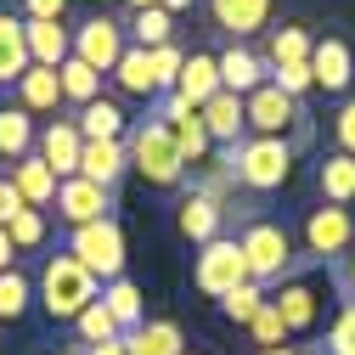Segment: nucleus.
I'll list each match as a JSON object with an SVG mask.
<instances>
[{"instance_id": "nucleus-1", "label": "nucleus", "mask_w": 355, "mask_h": 355, "mask_svg": "<svg viewBox=\"0 0 355 355\" xmlns=\"http://www.w3.org/2000/svg\"><path fill=\"white\" fill-rule=\"evenodd\" d=\"M220 158H226L232 181L248 192H277L293 175V141L288 136H243L237 147H220Z\"/></svg>"}, {"instance_id": "nucleus-2", "label": "nucleus", "mask_w": 355, "mask_h": 355, "mask_svg": "<svg viewBox=\"0 0 355 355\" xmlns=\"http://www.w3.org/2000/svg\"><path fill=\"white\" fill-rule=\"evenodd\" d=\"M237 248H243V265H248V282H259V288H277L299 271L293 232L277 226V220H248L237 232Z\"/></svg>"}, {"instance_id": "nucleus-3", "label": "nucleus", "mask_w": 355, "mask_h": 355, "mask_svg": "<svg viewBox=\"0 0 355 355\" xmlns=\"http://www.w3.org/2000/svg\"><path fill=\"white\" fill-rule=\"evenodd\" d=\"M124 158H130V169H136L147 187H181V175H187L181 153H175V136L164 130V119H136L130 124Z\"/></svg>"}, {"instance_id": "nucleus-4", "label": "nucleus", "mask_w": 355, "mask_h": 355, "mask_svg": "<svg viewBox=\"0 0 355 355\" xmlns=\"http://www.w3.org/2000/svg\"><path fill=\"white\" fill-rule=\"evenodd\" d=\"M96 293H102V282L85 271V265H79L68 248L51 254V259H46V271H40V304H46V316H51V322H73Z\"/></svg>"}, {"instance_id": "nucleus-5", "label": "nucleus", "mask_w": 355, "mask_h": 355, "mask_svg": "<svg viewBox=\"0 0 355 355\" xmlns=\"http://www.w3.org/2000/svg\"><path fill=\"white\" fill-rule=\"evenodd\" d=\"M68 254L91 271L96 282H113V277H124V226L107 214V220H91V226H73L68 232Z\"/></svg>"}, {"instance_id": "nucleus-6", "label": "nucleus", "mask_w": 355, "mask_h": 355, "mask_svg": "<svg viewBox=\"0 0 355 355\" xmlns=\"http://www.w3.org/2000/svg\"><path fill=\"white\" fill-rule=\"evenodd\" d=\"M299 237H304V259H310V265L344 259L349 243H355V209H344V203H322V209H310Z\"/></svg>"}, {"instance_id": "nucleus-7", "label": "nucleus", "mask_w": 355, "mask_h": 355, "mask_svg": "<svg viewBox=\"0 0 355 355\" xmlns=\"http://www.w3.org/2000/svg\"><path fill=\"white\" fill-rule=\"evenodd\" d=\"M237 282H248V265H243L237 237H214V243H203L198 259H192V288L209 293V299H226Z\"/></svg>"}, {"instance_id": "nucleus-8", "label": "nucleus", "mask_w": 355, "mask_h": 355, "mask_svg": "<svg viewBox=\"0 0 355 355\" xmlns=\"http://www.w3.org/2000/svg\"><path fill=\"white\" fill-rule=\"evenodd\" d=\"M243 119H248V136H288V130H299L310 113H304V102H293L288 91H277V85L265 79L259 91L243 96Z\"/></svg>"}, {"instance_id": "nucleus-9", "label": "nucleus", "mask_w": 355, "mask_h": 355, "mask_svg": "<svg viewBox=\"0 0 355 355\" xmlns=\"http://www.w3.org/2000/svg\"><path fill=\"white\" fill-rule=\"evenodd\" d=\"M124 46H130V34H124V23H113L107 12H102V17H85V23L73 28V57L91 62L96 73H113V62L124 57Z\"/></svg>"}, {"instance_id": "nucleus-10", "label": "nucleus", "mask_w": 355, "mask_h": 355, "mask_svg": "<svg viewBox=\"0 0 355 355\" xmlns=\"http://www.w3.org/2000/svg\"><path fill=\"white\" fill-rule=\"evenodd\" d=\"M265 299L277 304L288 338H293V333H310V327H316V316H322V282L304 277V271H293L288 282H277V293H265Z\"/></svg>"}, {"instance_id": "nucleus-11", "label": "nucleus", "mask_w": 355, "mask_h": 355, "mask_svg": "<svg viewBox=\"0 0 355 355\" xmlns=\"http://www.w3.org/2000/svg\"><path fill=\"white\" fill-rule=\"evenodd\" d=\"M153 119H164V130L175 136V153H181V164H187V169H192V164H203V158L214 153L209 130H203V113H198V107H187L181 96H164V107H158Z\"/></svg>"}, {"instance_id": "nucleus-12", "label": "nucleus", "mask_w": 355, "mask_h": 355, "mask_svg": "<svg viewBox=\"0 0 355 355\" xmlns=\"http://www.w3.org/2000/svg\"><path fill=\"white\" fill-rule=\"evenodd\" d=\"M57 214L73 226H91V220H107L113 214V187H96L85 181V175H68V181H57Z\"/></svg>"}, {"instance_id": "nucleus-13", "label": "nucleus", "mask_w": 355, "mask_h": 355, "mask_svg": "<svg viewBox=\"0 0 355 355\" xmlns=\"http://www.w3.org/2000/svg\"><path fill=\"white\" fill-rule=\"evenodd\" d=\"M79 147H85V136H79V124H73V119H51V124L34 136V158L46 164L57 181L79 175Z\"/></svg>"}, {"instance_id": "nucleus-14", "label": "nucleus", "mask_w": 355, "mask_h": 355, "mask_svg": "<svg viewBox=\"0 0 355 355\" xmlns=\"http://www.w3.org/2000/svg\"><path fill=\"white\" fill-rule=\"evenodd\" d=\"M175 226H181V237H187V243H198V248H203V243H214V237H226V209L192 187L181 203H175Z\"/></svg>"}, {"instance_id": "nucleus-15", "label": "nucleus", "mask_w": 355, "mask_h": 355, "mask_svg": "<svg viewBox=\"0 0 355 355\" xmlns=\"http://www.w3.org/2000/svg\"><path fill=\"white\" fill-rule=\"evenodd\" d=\"M310 79H316V91H327V96H344L349 91V79H355V57H349V46L344 40H316L310 46Z\"/></svg>"}, {"instance_id": "nucleus-16", "label": "nucleus", "mask_w": 355, "mask_h": 355, "mask_svg": "<svg viewBox=\"0 0 355 355\" xmlns=\"http://www.w3.org/2000/svg\"><path fill=\"white\" fill-rule=\"evenodd\" d=\"M214 68H220V91H232V96H248V91H259L271 79V62L254 57L248 46H226L214 57Z\"/></svg>"}, {"instance_id": "nucleus-17", "label": "nucleus", "mask_w": 355, "mask_h": 355, "mask_svg": "<svg viewBox=\"0 0 355 355\" xmlns=\"http://www.w3.org/2000/svg\"><path fill=\"white\" fill-rule=\"evenodd\" d=\"M209 17L220 34H232V46H243L248 34L271 23V0H209Z\"/></svg>"}, {"instance_id": "nucleus-18", "label": "nucleus", "mask_w": 355, "mask_h": 355, "mask_svg": "<svg viewBox=\"0 0 355 355\" xmlns=\"http://www.w3.org/2000/svg\"><path fill=\"white\" fill-rule=\"evenodd\" d=\"M203 130H209V141L214 147H237L243 136H248V119H243V96H232V91H214L203 107Z\"/></svg>"}, {"instance_id": "nucleus-19", "label": "nucleus", "mask_w": 355, "mask_h": 355, "mask_svg": "<svg viewBox=\"0 0 355 355\" xmlns=\"http://www.w3.org/2000/svg\"><path fill=\"white\" fill-rule=\"evenodd\" d=\"M23 40H28V62H40V68H62L73 57V28L68 23H28L23 17Z\"/></svg>"}, {"instance_id": "nucleus-20", "label": "nucleus", "mask_w": 355, "mask_h": 355, "mask_svg": "<svg viewBox=\"0 0 355 355\" xmlns=\"http://www.w3.org/2000/svg\"><path fill=\"white\" fill-rule=\"evenodd\" d=\"M73 124H79L85 141H124V136H130V119H124V107H119L113 96L85 102V107L73 113Z\"/></svg>"}, {"instance_id": "nucleus-21", "label": "nucleus", "mask_w": 355, "mask_h": 355, "mask_svg": "<svg viewBox=\"0 0 355 355\" xmlns=\"http://www.w3.org/2000/svg\"><path fill=\"white\" fill-rule=\"evenodd\" d=\"M214 91H220V68H214V57H209V51H187L181 79H175V91H169V96H181L187 107H203Z\"/></svg>"}, {"instance_id": "nucleus-22", "label": "nucleus", "mask_w": 355, "mask_h": 355, "mask_svg": "<svg viewBox=\"0 0 355 355\" xmlns=\"http://www.w3.org/2000/svg\"><path fill=\"white\" fill-rule=\"evenodd\" d=\"M17 107H23V113H57V107H62V79H57V68L28 62V73L17 79Z\"/></svg>"}, {"instance_id": "nucleus-23", "label": "nucleus", "mask_w": 355, "mask_h": 355, "mask_svg": "<svg viewBox=\"0 0 355 355\" xmlns=\"http://www.w3.org/2000/svg\"><path fill=\"white\" fill-rule=\"evenodd\" d=\"M130 169L124 158V141H85L79 147V175L85 181H96V187H119V175Z\"/></svg>"}, {"instance_id": "nucleus-24", "label": "nucleus", "mask_w": 355, "mask_h": 355, "mask_svg": "<svg viewBox=\"0 0 355 355\" xmlns=\"http://www.w3.org/2000/svg\"><path fill=\"white\" fill-rule=\"evenodd\" d=\"M124 355H187V338L175 322H141L124 333Z\"/></svg>"}, {"instance_id": "nucleus-25", "label": "nucleus", "mask_w": 355, "mask_h": 355, "mask_svg": "<svg viewBox=\"0 0 355 355\" xmlns=\"http://www.w3.org/2000/svg\"><path fill=\"white\" fill-rule=\"evenodd\" d=\"M34 136H40V124H34V113H23V107H0V164H17V158H28L34 153Z\"/></svg>"}, {"instance_id": "nucleus-26", "label": "nucleus", "mask_w": 355, "mask_h": 355, "mask_svg": "<svg viewBox=\"0 0 355 355\" xmlns=\"http://www.w3.org/2000/svg\"><path fill=\"white\" fill-rule=\"evenodd\" d=\"M6 181H12V187L28 198V209H46V203H57V175H51L46 164H40L34 153L12 164V175H6Z\"/></svg>"}, {"instance_id": "nucleus-27", "label": "nucleus", "mask_w": 355, "mask_h": 355, "mask_svg": "<svg viewBox=\"0 0 355 355\" xmlns=\"http://www.w3.org/2000/svg\"><path fill=\"white\" fill-rule=\"evenodd\" d=\"M113 85H119L124 96H158V79H153V51L124 46V57L113 62Z\"/></svg>"}, {"instance_id": "nucleus-28", "label": "nucleus", "mask_w": 355, "mask_h": 355, "mask_svg": "<svg viewBox=\"0 0 355 355\" xmlns=\"http://www.w3.org/2000/svg\"><path fill=\"white\" fill-rule=\"evenodd\" d=\"M28 73V40H23V17L0 12V85H17Z\"/></svg>"}, {"instance_id": "nucleus-29", "label": "nucleus", "mask_w": 355, "mask_h": 355, "mask_svg": "<svg viewBox=\"0 0 355 355\" xmlns=\"http://www.w3.org/2000/svg\"><path fill=\"white\" fill-rule=\"evenodd\" d=\"M107 310H113V322H119V333H130V327H141L147 316H141V288L130 282V277H113V282H102V293H96Z\"/></svg>"}, {"instance_id": "nucleus-30", "label": "nucleus", "mask_w": 355, "mask_h": 355, "mask_svg": "<svg viewBox=\"0 0 355 355\" xmlns=\"http://www.w3.org/2000/svg\"><path fill=\"white\" fill-rule=\"evenodd\" d=\"M316 187H322V198L327 203H355V158L349 153H333V158H322V169H316Z\"/></svg>"}, {"instance_id": "nucleus-31", "label": "nucleus", "mask_w": 355, "mask_h": 355, "mask_svg": "<svg viewBox=\"0 0 355 355\" xmlns=\"http://www.w3.org/2000/svg\"><path fill=\"white\" fill-rule=\"evenodd\" d=\"M124 34H130V46L153 51V46H169V34H175V17H169L164 6H141L136 17L124 23Z\"/></svg>"}, {"instance_id": "nucleus-32", "label": "nucleus", "mask_w": 355, "mask_h": 355, "mask_svg": "<svg viewBox=\"0 0 355 355\" xmlns=\"http://www.w3.org/2000/svg\"><path fill=\"white\" fill-rule=\"evenodd\" d=\"M57 79H62V102H73V107H85V102L102 96V73H96L91 62H79V57H68V62L57 68Z\"/></svg>"}, {"instance_id": "nucleus-33", "label": "nucleus", "mask_w": 355, "mask_h": 355, "mask_svg": "<svg viewBox=\"0 0 355 355\" xmlns=\"http://www.w3.org/2000/svg\"><path fill=\"white\" fill-rule=\"evenodd\" d=\"M73 327H79V338H85V344H113V338H124V333H119V322H113V310H107L102 299L85 304L79 316H73Z\"/></svg>"}, {"instance_id": "nucleus-34", "label": "nucleus", "mask_w": 355, "mask_h": 355, "mask_svg": "<svg viewBox=\"0 0 355 355\" xmlns=\"http://www.w3.org/2000/svg\"><path fill=\"white\" fill-rule=\"evenodd\" d=\"M310 46H316V40H310L299 23H282V28L271 34V68H282V62H310Z\"/></svg>"}, {"instance_id": "nucleus-35", "label": "nucleus", "mask_w": 355, "mask_h": 355, "mask_svg": "<svg viewBox=\"0 0 355 355\" xmlns=\"http://www.w3.org/2000/svg\"><path fill=\"white\" fill-rule=\"evenodd\" d=\"M28 299H34V282L17 271V265H12V271H0V322H17L23 310H28Z\"/></svg>"}, {"instance_id": "nucleus-36", "label": "nucleus", "mask_w": 355, "mask_h": 355, "mask_svg": "<svg viewBox=\"0 0 355 355\" xmlns=\"http://www.w3.org/2000/svg\"><path fill=\"white\" fill-rule=\"evenodd\" d=\"M259 304H265V288H259V282H237L226 299H220V310H226L237 327H248V322H254V310H259Z\"/></svg>"}, {"instance_id": "nucleus-37", "label": "nucleus", "mask_w": 355, "mask_h": 355, "mask_svg": "<svg viewBox=\"0 0 355 355\" xmlns=\"http://www.w3.org/2000/svg\"><path fill=\"white\" fill-rule=\"evenodd\" d=\"M248 333H254V344H259V349H277V344H288V327H282V316H277V304H271V299H265V304L254 310Z\"/></svg>"}, {"instance_id": "nucleus-38", "label": "nucleus", "mask_w": 355, "mask_h": 355, "mask_svg": "<svg viewBox=\"0 0 355 355\" xmlns=\"http://www.w3.org/2000/svg\"><path fill=\"white\" fill-rule=\"evenodd\" d=\"M6 237H12V248H40V243H46V214H40V209L12 214L6 220Z\"/></svg>"}, {"instance_id": "nucleus-39", "label": "nucleus", "mask_w": 355, "mask_h": 355, "mask_svg": "<svg viewBox=\"0 0 355 355\" xmlns=\"http://www.w3.org/2000/svg\"><path fill=\"white\" fill-rule=\"evenodd\" d=\"M181 62H187V51L175 46H153V79H158V96H169L175 91V79H181Z\"/></svg>"}, {"instance_id": "nucleus-40", "label": "nucleus", "mask_w": 355, "mask_h": 355, "mask_svg": "<svg viewBox=\"0 0 355 355\" xmlns=\"http://www.w3.org/2000/svg\"><path fill=\"white\" fill-rule=\"evenodd\" d=\"M271 85H277V91H288L293 102H304L310 91H316V79H310V62H282V68H271Z\"/></svg>"}, {"instance_id": "nucleus-41", "label": "nucleus", "mask_w": 355, "mask_h": 355, "mask_svg": "<svg viewBox=\"0 0 355 355\" xmlns=\"http://www.w3.org/2000/svg\"><path fill=\"white\" fill-rule=\"evenodd\" d=\"M327 349H333V355H355V299L338 304V316H333V327H327Z\"/></svg>"}, {"instance_id": "nucleus-42", "label": "nucleus", "mask_w": 355, "mask_h": 355, "mask_svg": "<svg viewBox=\"0 0 355 355\" xmlns=\"http://www.w3.org/2000/svg\"><path fill=\"white\" fill-rule=\"evenodd\" d=\"M333 141H338V153H349V158H355V96L333 113Z\"/></svg>"}, {"instance_id": "nucleus-43", "label": "nucleus", "mask_w": 355, "mask_h": 355, "mask_svg": "<svg viewBox=\"0 0 355 355\" xmlns=\"http://www.w3.org/2000/svg\"><path fill=\"white\" fill-rule=\"evenodd\" d=\"M28 23H62L68 17V0H23Z\"/></svg>"}, {"instance_id": "nucleus-44", "label": "nucleus", "mask_w": 355, "mask_h": 355, "mask_svg": "<svg viewBox=\"0 0 355 355\" xmlns=\"http://www.w3.org/2000/svg\"><path fill=\"white\" fill-rule=\"evenodd\" d=\"M23 209H28V198H23L12 181H0V226H6L12 214H23Z\"/></svg>"}, {"instance_id": "nucleus-45", "label": "nucleus", "mask_w": 355, "mask_h": 355, "mask_svg": "<svg viewBox=\"0 0 355 355\" xmlns=\"http://www.w3.org/2000/svg\"><path fill=\"white\" fill-rule=\"evenodd\" d=\"M12 254H17V248H12V237H6V226H0V271H12Z\"/></svg>"}, {"instance_id": "nucleus-46", "label": "nucleus", "mask_w": 355, "mask_h": 355, "mask_svg": "<svg viewBox=\"0 0 355 355\" xmlns=\"http://www.w3.org/2000/svg\"><path fill=\"white\" fill-rule=\"evenodd\" d=\"M85 355H124V338H113V344H85Z\"/></svg>"}, {"instance_id": "nucleus-47", "label": "nucleus", "mask_w": 355, "mask_h": 355, "mask_svg": "<svg viewBox=\"0 0 355 355\" xmlns=\"http://www.w3.org/2000/svg\"><path fill=\"white\" fill-rule=\"evenodd\" d=\"M344 288L355 293V243H349V254H344Z\"/></svg>"}, {"instance_id": "nucleus-48", "label": "nucleus", "mask_w": 355, "mask_h": 355, "mask_svg": "<svg viewBox=\"0 0 355 355\" xmlns=\"http://www.w3.org/2000/svg\"><path fill=\"white\" fill-rule=\"evenodd\" d=\"M158 6H164V12L175 17V12H187V6H192V0H158Z\"/></svg>"}, {"instance_id": "nucleus-49", "label": "nucleus", "mask_w": 355, "mask_h": 355, "mask_svg": "<svg viewBox=\"0 0 355 355\" xmlns=\"http://www.w3.org/2000/svg\"><path fill=\"white\" fill-rule=\"evenodd\" d=\"M259 355H304V349H293V344H277V349H259Z\"/></svg>"}, {"instance_id": "nucleus-50", "label": "nucleus", "mask_w": 355, "mask_h": 355, "mask_svg": "<svg viewBox=\"0 0 355 355\" xmlns=\"http://www.w3.org/2000/svg\"><path fill=\"white\" fill-rule=\"evenodd\" d=\"M124 6H136V12H141V6H158V0H124Z\"/></svg>"}]
</instances>
